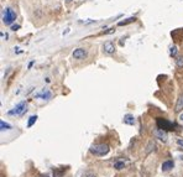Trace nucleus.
Wrapping results in <instances>:
<instances>
[{
    "instance_id": "6e6552de",
    "label": "nucleus",
    "mask_w": 183,
    "mask_h": 177,
    "mask_svg": "<svg viewBox=\"0 0 183 177\" xmlns=\"http://www.w3.org/2000/svg\"><path fill=\"white\" fill-rule=\"evenodd\" d=\"M173 166H174V162L172 161V160H167V161H165L163 163H162V171L167 172L169 170H172Z\"/></svg>"
},
{
    "instance_id": "39448f33",
    "label": "nucleus",
    "mask_w": 183,
    "mask_h": 177,
    "mask_svg": "<svg viewBox=\"0 0 183 177\" xmlns=\"http://www.w3.org/2000/svg\"><path fill=\"white\" fill-rule=\"evenodd\" d=\"M103 52L106 53V55H113L115 52V45L114 42H111V41H106V42H104L103 45Z\"/></svg>"
},
{
    "instance_id": "ddd939ff",
    "label": "nucleus",
    "mask_w": 183,
    "mask_h": 177,
    "mask_svg": "<svg viewBox=\"0 0 183 177\" xmlns=\"http://www.w3.org/2000/svg\"><path fill=\"white\" fill-rule=\"evenodd\" d=\"M66 168H53V177H63Z\"/></svg>"
},
{
    "instance_id": "f8f14e48",
    "label": "nucleus",
    "mask_w": 183,
    "mask_h": 177,
    "mask_svg": "<svg viewBox=\"0 0 183 177\" xmlns=\"http://www.w3.org/2000/svg\"><path fill=\"white\" fill-rule=\"evenodd\" d=\"M10 129H12V126L9 124V123H6L5 120H0V130L6 131V130H10Z\"/></svg>"
},
{
    "instance_id": "0eeeda50",
    "label": "nucleus",
    "mask_w": 183,
    "mask_h": 177,
    "mask_svg": "<svg viewBox=\"0 0 183 177\" xmlns=\"http://www.w3.org/2000/svg\"><path fill=\"white\" fill-rule=\"evenodd\" d=\"M153 135H155V138L156 139H160L161 141H163L166 142L167 141V133H166L165 130H162V129H156V130H153Z\"/></svg>"
},
{
    "instance_id": "393cba45",
    "label": "nucleus",
    "mask_w": 183,
    "mask_h": 177,
    "mask_svg": "<svg viewBox=\"0 0 183 177\" xmlns=\"http://www.w3.org/2000/svg\"><path fill=\"white\" fill-rule=\"evenodd\" d=\"M180 120H181V121H183V113H181V114H180Z\"/></svg>"
},
{
    "instance_id": "20e7f679",
    "label": "nucleus",
    "mask_w": 183,
    "mask_h": 177,
    "mask_svg": "<svg viewBox=\"0 0 183 177\" xmlns=\"http://www.w3.org/2000/svg\"><path fill=\"white\" fill-rule=\"evenodd\" d=\"M174 126H176V125H174V123L167 120V119H162V118L157 119V127H159V129L168 131V130H173Z\"/></svg>"
},
{
    "instance_id": "1a4fd4ad",
    "label": "nucleus",
    "mask_w": 183,
    "mask_h": 177,
    "mask_svg": "<svg viewBox=\"0 0 183 177\" xmlns=\"http://www.w3.org/2000/svg\"><path fill=\"white\" fill-rule=\"evenodd\" d=\"M182 110H183V94H181L180 98L177 99L176 108H174V112H176V113H181Z\"/></svg>"
},
{
    "instance_id": "aec40b11",
    "label": "nucleus",
    "mask_w": 183,
    "mask_h": 177,
    "mask_svg": "<svg viewBox=\"0 0 183 177\" xmlns=\"http://www.w3.org/2000/svg\"><path fill=\"white\" fill-rule=\"evenodd\" d=\"M84 177H97V175H95L94 172H92V171H88V172H85V174H84Z\"/></svg>"
},
{
    "instance_id": "6ab92c4d",
    "label": "nucleus",
    "mask_w": 183,
    "mask_h": 177,
    "mask_svg": "<svg viewBox=\"0 0 183 177\" xmlns=\"http://www.w3.org/2000/svg\"><path fill=\"white\" fill-rule=\"evenodd\" d=\"M153 147H155V142H153V141H150L148 145H147V147H146V154H150V152L152 151Z\"/></svg>"
},
{
    "instance_id": "412c9836",
    "label": "nucleus",
    "mask_w": 183,
    "mask_h": 177,
    "mask_svg": "<svg viewBox=\"0 0 183 177\" xmlns=\"http://www.w3.org/2000/svg\"><path fill=\"white\" fill-rule=\"evenodd\" d=\"M18 28H20V25H12V26H11V30H12V31H16Z\"/></svg>"
},
{
    "instance_id": "9b49d317",
    "label": "nucleus",
    "mask_w": 183,
    "mask_h": 177,
    "mask_svg": "<svg viewBox=\"0 0 183 177\" xmlns=\"http://www.w3.org/2000/svg\"><path fill=\"white\" fill-rule=\"evenodd\" d=\"M124 123L127 125H134L135 124V118H134V115H131V114H126L125 117H124Z\"/></svg>"
},
{
    "instance_id": "423d86ee",
    "label": "nucleus",
    "mask_w": 183,
    "mask_h": 177,
    "mask_svg": "<svg viewBox=\"0 0 183 177\" xmlns=\"http://www.w3.org/2000/svg\"><path fill=\"white\" fill-rule=\"evenodd\" d=\"M72 56H73V58H76V60H84L87 57V51L84 48H76V50L73 51Z\"/></svg>"
},
{
    "instance_id": "a878e982",
    "label": "nucleus",
    "mask_w": 183,
    "mask_h": 177,
    "mask_svg": "<svg viewBox=\"0 0 183 177\" xmlns=\"http://www.w3.org/2000/svg\"><path fill=\"white\" fill-rule=\"evenodd\" d=\"M39 177H49V176H48V175H46V174H45V175H40Z\"/></svg>"
},
{
    "instance_id": "4be33fe9",
    "label": "nucleus",
    "mask_w": 183,
    "mask_h": 177,
    "mask_svg": "<svg viewBox=\"0 0 183 177\" xmlns=\"http://www.w3.org/2000/svg\"><path fill=\"white\" fill-rule=\"evenodd\" d=\"M177 144H178L180 146L183 147V140H182V139H178V140H177Z\"/></svg>"
},
{
    "instance_id": "b1692460",
    "label": "nucleus",
    "mask_w": 183,
    "mask_h": 177,
    "mask_svg": "<svg viewBox=\"0 0 183 177\" xmlns=\"http://www.w3.org/2000/svg\"><path fill=\"white\" fill-rule=\"evenodd\" d=\"M1 37L3 39H7V35H4V32H1Z\"/></svg>"
},
{
    "instance_id": "a211bd4d",
    "label": "nucleus",
    "mask_w": 183,
    "mask_h": 177,
    "mask_svg": "<svg viewBox=\"0 0 183 177\" xmlns=\"http://www.w3.org/2000/svg\"><path fill=\"white\" fill-rule=\"evenodd\" d=\"M169 55H171V57H176L177 56V46H171L169 47Z\"/></svg>"
},
{
    "instance_id": "7ed1b4c3",
    "label": "nucleus",
    "mask_w": 183,
    "mask_h": 177,
    "mask_svg": "<svg viewBox=\"0 0 183 177\" xmlns=\"http://www.w3.org/2000/svg\"><path fill=\"white\" fill-rule=\"evenodd\" d=\"M27 108V103L26 102H20L19 104L15 105V108L10 110V112H7V114L9 115H19V117H21V115H24L25 113H26V109Z\"/></svg>"
},
{
    "instance_id": "4468645a",
    "label": "nucleus",
    "mask_w": 183,
    "mask_h": 177,
    "mask_svg": "<svg viewBox=\"0 0 183 177\" xmlns=\"http://www.w3.org/2000/svg\"><path fill=\"white\" fill-rule=\"evenodd\" d=\"M135 20H136L135 18H129V19H126V20H124V21H119L118 25H119V26H124V25H127V24L134 22Z\"/></svg>"
},
{
    "instance_id": "9d476101",
    "label": "nucleus",
    "mask_w": 183,
    "mask_h": 177,
    "mask_svg": "<svg viewBox=\"0 0 183 177\" xmlns=\"http://www.w3.org/2000/svg\"><path fill=\"white\" fill-rule=\"evenodd\" d=\"M36 97L37 98H42V99H46V100H48V99H51V97H52V93L49 92V90L47 89H43V92L42 93H39V94H36Z\"/></svg>"
},
{
    "instance_id": "f03ea898",
    "label": "nucleus",
    "mask_w": 183,
    "mask_h": 177,
    "mask_svg": "<svg viewBox=\"0 0 183 177\" xmlns=\"http://www.w3.org/2000/svg\"><path fill=\"white\" fill-rule=\"evenodd\" d=\"M89 151L95 156H105L106 154H109L110 147L108 144H94L90 146Z\"/></svg>"
},
{
    "instance_id": "5701e85b",
    "label": "nucleus",
    "mask_w": 183,
    "mask_h": 177,
    "mask_svg": "<svg viewBox=\"0 0 183 177\" xmlns=\"http://www.w3.org/2000/svg\"><path fill=\"white\" fill-rule=\"evenodd\" d=\"M34 63H35V62H34V61H31V62H30V63H28V68H31V67H32V64H34Z\"/></svg>"
},
{
    "instance_id": "f257e3e1",
    "label": "nucleus",
    "mask_w": 183,
    "mask_h": 177,
    "mask_svg": "<svg viewBox=\"0 0 183 177\" xmlns=\"http://www.w3.org/2000/svg\"><path fill=\"white\" fill-rule=\"evenodd\" d=\"M1 20L5 25H12V22L16 20V13L11 7H4L1 10Z\"/></svg>"
},
{
    "instance_id": "f3484780",
    "label": "nucleus",
    "mask_w": 183,
    "mask_h": 177,
    "mask_svg": "<svg viewBox=\"0 0 183 177\" xmlns=\"http://www.w3.org/2000/svg\"><path fill=\"white\" fill-rule=\"evenodd\" d=\"M176 64L178 68H183V56H180L176 58Z\"/></svg>"
},
{
    "instance_id": "dca6fc26",
    "label": "nucleus",
    "mask_w": 183,
    "mask_h": 177,
    "mask_svg": "<svg viewBox=\"0 0 183 177\" xmlns=\"http://www.w3.org/2000/svg\"><path fill=\"white\" fill-rule=\"evenodd\" d=\"M125 167V163H124V161H116L114 163V168H116V170H121V168Z\"/></svg>"
},
{
    "instance_id": "bb28decb",
    "label": "nucleus",
    "mask_w": 183,
    "mask_h": 177,
    "mask_svg": "<svg viewBox=\"0 0 183 177\" xmlns=\"http://www.w3.org/2000/svg\"><path fill=\"white\" fill-rule=\"evenodd\" d=\"M66 1H67V3H72L73 0H66Z\"/></svg>"
},
{
    "instance_id": "2eb2a0df",
    "label": "nucleus",
    "mask_w": 183,
    "mask_h": 177,
    "mask_svg": "<svg viewBox=\"0 0 183 177\" xmlns=\"http://www.w3.org/2000/svg\"><path fill=\"white\" fill-rule=\"evenodd\" d=\"M36 120H37V115H31L30 118H28V121H27V126L28 127H31L32 125L36 123Z\"/></svg>"
}]
</instances>
